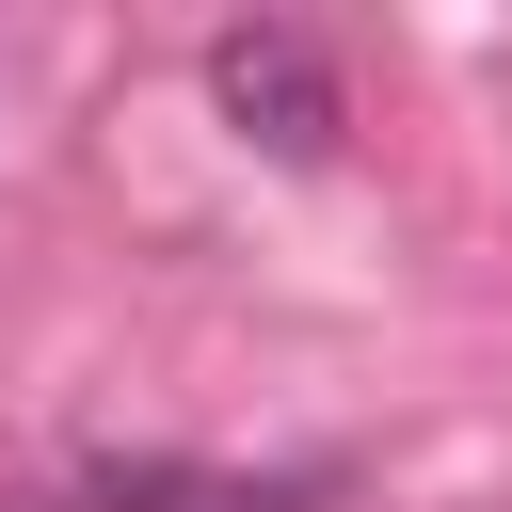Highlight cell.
I'll use <instances>...</instances> for the list:
<instances>
[{
    "label": "cell",
    "instance_id": "obj_1",
    "mask_svg": "<svg viewBox=\"0 0 512 512\" xmlns=\"http://www.w3.org/2000/svg\"><path fill=\"white\" fill-rule=\"evenodd\" d=\"M208 112H224L240 144H272V160H336L352 80L320 64V32H288V16H224V32H208Z\"/></svg>",
    "mask_w": 512,
    "mask_h": 512
},
{
    "label": "cell",
    "instance_id": "obj_2",
    "mask_svg": "<svg viewBox=\"0 0 512 512\" xmlns=\"http://www.w3.org/2000/svg\"><path fill=\"white\" fill-rule=\"evenodd\" d=\"M336 480H208V464H80L64 512H304Z\"/></svg>",
    "mask_w": 512,
    "mask_h": 512
}]
</instances>
